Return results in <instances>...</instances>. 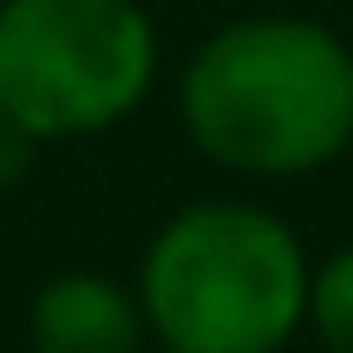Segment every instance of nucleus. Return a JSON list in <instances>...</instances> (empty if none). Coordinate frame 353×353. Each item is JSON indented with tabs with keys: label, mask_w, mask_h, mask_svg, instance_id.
I'll list each match as a JSON object with an SVG mask.
<instances>
[{
	"label": "nucleus",
	"mask_w": 353,
	"mask_h": 353,
	"mask_svg": "<svg viewBox=\"0 0 353 353\" xmlns=\"http://www.w3.org/2000/svg\"><path fill=\"white\" fill-rule=\"evenodd\" d=\"M157 85V26L138 0H0V118L52 138H92Z\"/></svg>",
	"instance_id": "7ed1b4c3"
},
{
	"label": "nucleus",
	"mask_w": 353,
	"mask_h": 353,
	"mask_svg": "<svg viewBox=\"0 0 353 353\" xmlns=\"http://www.w3.org/2000/svg\"><path fill=\"white\" fill-rule=\"evenodd\" d=\"M33 151H39V138H33V131H20L13 118H0V190H7V183H20V176L33 170Z\"/></svg>",
	"instance_id": "423d86ee"
},
{
	"label": "nucleus",
	"mask_w": 353,
	"mask_h": 353,
	"mask_svg": "<svg viewBox=\"0 0 353 353\" xmlns=\"http://www.w3.org/2000/svg\"><path fill=\"white\" fill-rule=\"evenodd\" d=\"M301 236L255 203H190L151 236L138 301L176 353H268L307 327Z\"/></svg>",
	"instance_id": "f03ea898"
},
{
	"label": "nucleus",
	"mask_w": 353,
	"mask_h": 353,
	"mask_svg": "<svg viewBox=\"0 0 353 353\" xmlns=\"http://www.w3.org/2000/svg\"><path fill=\"white\" fill-rule=\"evenodd\" d=\"M183 131L236 176H307L353 144V46L301 13L229 20L183 65Z\"/></svg>",
	"instance_id": "f257e3e1"
},
{
	"label": "nucleus",
	"mask_w": 353,
	"mask_h": 353,
	"mask_svg": "<svg viewBox=\"0 0 353 353\" xmlns=\"http://www.w3.org/2000/svg\"><path fill=\"white\" fill-rule=\"evenodd\" d=\"M307 327H314L327 347L353 353V242L334 255V262L314 268V281H307Z\"/></svg>",
	"instance_id": "39448f33"
},
{
	"label": "nucleus",
	"mask_w": 353,
	"mask_h": 353,
	"mask_svg": "<svg viewBox=\"0 0 353 353\" xmlns=\"http://www.w3.org/2000/svg\"><path fill=\"white\" fill-rule=\"evenodd\" d=\"M26 334L46 353H131L151 334V321H144L138 288L92 275V268H65L33 294Z\"/></svg>",
	"instance_id": "20e7f679"
}]
</instances>
